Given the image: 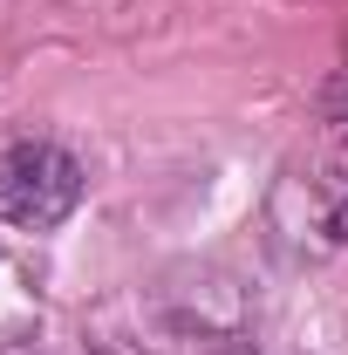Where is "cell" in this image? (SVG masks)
<instances>
[{"instance_id": "1", "label": "cell", "mask_w": 348, "mask_h": 355, "mask_svg": "<svg viewBox=\"0 0 348 355\" xmlns=\"http://www.w3.org/2000/svg\"><path fill=\"white\" fill-rule=\"evenodd\" d=\"M82 205V164L62 144H14L0 157V219L7 225H62Z\"/></svg>"}]
</instances>
